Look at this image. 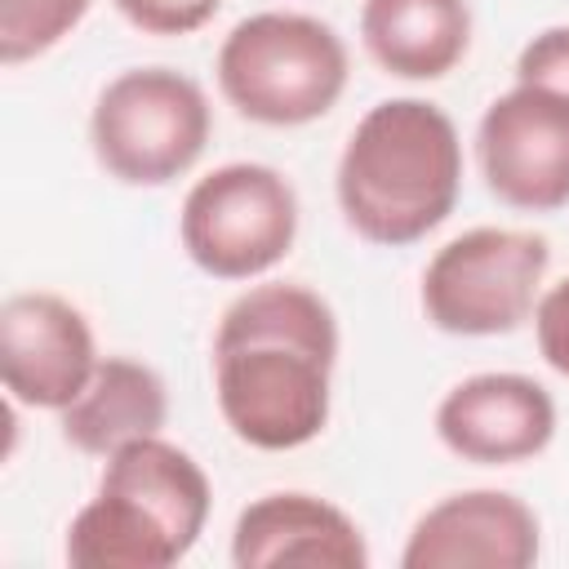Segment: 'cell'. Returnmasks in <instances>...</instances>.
<instances>
[{"mask_svg":"<svg viewBox=\"0 0 569 569\" xmlns=\"http://www.w3.org/2000/svg\"><path fill=\"white\" fill-rule=\"evenodd\" d=\"M542 529L529 502L507 489H462L427 507L400 551L405 569H529Z\"/></svg>","mask_w":569,"mask_h":569,"instance_id":"cell-11","label":"cell"},{"mask_svg":"<svg viewBox=\"0 0 569 569\" xmlns=\"http://www.w3.org/2000/svg\"><path fill=\"white\" fill-rule=\"evenodd\" d=\"M338 209L347 227L382 249H405L436 231L462 191V142L453 120L427 98L369 107L338 156Z\"/></svg>","mask_w":569,"mask_h":569,"instance_id":"cell-2","label":"cell"},{"mask_svg":"<svg viewBox=\"0 0 569 569\" xmlns=\"http://www.w3.org/2000/svg\"><path fill=\"white\" fill-rule=\"evenodd\" d=\"M213 111L204 89L173 67H133L102 84L89 142L98 164L124 187H164L209 147Z\"/></svg>","mask_w":569,"mask_h":569,"instance_id":"cell-5","label":"cell"},{"mask_svg":"<svg viewBox=\"0 0 569 569\" xmlns=\"http://www.w3.org/2000/svg\"><path fill=\"white\" fill-rule=\"evenodd\" d=\"M333 365L338 316L316 289H244L213 333V391L231 436L267 453L311 445L329 422Z\"/></svg>","mask_w":569,"mask_h":569,"instance_id":"cell-1","label":"cell"},{"mask_svg":"<svg viewBox=\"0 0 569 569\" xmlns=\"http://www.w3.org/2000/svg\"><path fill=\"white\" fill-rule=\"evenodd\" d=\"M365 53L400 80L449 76L471 44L467 0H365L360 4Z\"/></svg>","mask_w":569,"mask_h":569,"instance_id":"cell-13","label":"cell"},{"mask_svg":"<svg viewBox=\"0 0 569 569\" xmlns=\"http://www.w3.org/2000/svg\"><path fill=\"white\" fill-rule=\"evenodd\" d=\"M93 329L58 293L27 289L0 307V378L13 405L62 413L98 369Z\"/></svg>","mask_w":569,"mask_h":569,"instance_id":"cell-9","label":"cell"},{"mask_svg":"<svg viewBox=\"0 0 569 569\" xmlns=\"http://www.w3.org/2000/svg\"><path fill=\"white\" fill-rule=\"evenodd\" d=\"M93 0H0V62L18 67L67 40Z\"/></svg>","mask_w":569,"mask_h":569,"instance_id":"cell-15","label":"cell"},{"mask_svg":"<svg viewBox=\"0 0 569 569\" xmlns=\"http://www.w3.org/2000/svg\"><path fill=\"white\" fill-rule=\"evenodd\" d=\"M347 44L342 36L289 9H267L240 18L218 44V89L253 124L298 129L338 107L347 89Z\"/></svg>","mask_w":569,"mask_h":569,"instance_id":"cell-4","label":"cell"},{"mask_svg":"<svg viewBox=\"0 0 569 569\" xmlns=\"http://www.w3.org/2000/svg\"><path fill=\"white\" fill-rule=\"evenodd\" d=\"M231 565L236 569H280V565H316V569H365L369 547L360 525L302 489H280L253 498L231 529Z\"/></svg>","mask_w":569,"mask_h":569,"instance_id":"cell-12","label":"cell"},{"mask_svg":"<svg viewBox=\"0 0 569 569\" xmlns=\"http://www.w3.org/2000/svg\"><path fill=\"white\" fill-rule=\"evenodd\" d=\"M204 467L169 445L142 436L107 453L98 493L67 529V560L76 569H169L204 533L209 520Z\"/></svg>","mask_w":569,"mask_h":569,"instance_id":"cell-3","label":"cell"},{"mask_svg":"<svg viewBox=\"0 0 569 569\" xmlns=\"http://www.w3.org/2000/svg\"><path fill=\"white\" fill-rule=\"evenodd\" d=\"M164 418H169L164 378L142 360L107 356L98 360L84 391L58 413V427H62V440L76 445L80 453L107 458L129 440L160 436Z\"/></svg>","mask_w":569,"mask_h":569,"instance_id":"cell-14","label":"cell"},{"mask_svg":"<svg viewBox=\"0 0 569 569\" xmlns=\"http://www.w3.org/2000/svg\"><path fill=\"white\" fill-rule=\"evenodd\" d=\"M516 80L520 84H538L551 89L569 102V27H547L538 31L520 58H516Z\"/></svg>","mask_w":569,"mask_h":569,"instance_id":"cell-17","label":"cell"},{"mask_svg":"<svg viewBox=\"0 0 569 569\" xmlns=\"http://www.w3.org/2000/svg\"><path fill=\"white\" fill-rule=\"evenodd\" d=\"M111 4L142 36H191L218 13L222 0H111Z\"/></svg>","mask_w":569,"mask_h":569,"instance_id":"cell-16","label":"cell"},{"mask_svg":"<svg viewBox=\"0 0 569 569\" xmlns=\"http://www.w3.org/2000/svg\"><path fill=\"white\" fill-rule=\"evenodd\" d=\"M476 160L489 196L520 213L569 204V102L520 84L493 98L476 124Z\"/></svg>","mask_w":569,"mask_h":569,"instance_id":"cell-8","label":"cell"},{"mask_svg":"<svg viewBox=\"0 0 569 569\" xmlns=\"http://www.w3.org/2000/svg\"><path fill=\"white\" fill-rule=\"evenodd\" d=\"M187 258L213 280H253L284 262L298 240V191L258 160H231L204 173L178 213Z\"/></svg>","mask_w":569,"mask_h":569,"instance_id":"cell-7","label":"cell"},{"mask_svg":"<svg viewBox=\"0 0 569 569\" xmlns=\"http://www.w3.org/2000/svg\"><path fill=\"white\" fill-rule=\"evenodd\" d=\"M436 436L476 467L529 462L556 436V400L529 373H471L436 405Z\"/></svg>","mask_w":569,"mask_h":569,"instance_id":"cell-10","label":"cell"},{"mask_svg":"<svg viewBox=\"0 0 569 569\" xmlns=\"http://www.w3.org/2000/svg\"><path fill=\"white\" fill-rule=\"evenodd\" d=\"M533 338H538L542 360L560 378H569V276L538 298V307H533Z\"/></svg>","mask_w":569,"mask_h":569,"instance_id":"cell-18","label":"cell"},{"mask_svg":"<svg viewBox=\"0 0 569 569\" xmlns=\"http://www.w3.org/2000/svg\"><path fill=\"white\" fill-rule=\"evenodd\" d=\"M551 267V244L520 227H471L436 249L422 271V311L440 333L493 338L520 329Z\"/></svg>","mask_w":569,"mask_h":569,"instance_id":"cell-6","label":"cell"}]
</instances>
